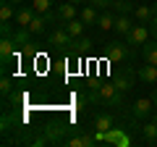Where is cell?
Instances as JSON below:
<instances>
[{
	"instance_id": "obj_21",
	"label": "cell",
	"mask_w": 157,
	"mask_h": 147,
	"mask_svg": "<svg viewBox=\"0 0 157 147\" xmlns=\"http://www.w3.org/2000/svg\"><path fill=\"white\" fill-rule=\"evenodd\" d=\"M97 26H100V29H113V26H115V16H113L110 11H100V21H97Z\"/></svg>"
},
{
	"instance_id": "obj_23",
	"label": "cell",
	"mask_w": 157,
	"mask_h": 147,
	"mask_svg": "<svg viewBox=\"0 0 157 147\" xmlns=\"http://www.w3.org/2000/svg\"><path fill=\"white\" fill-rule=\"evenodd\" d=\"M52 3H55V0H32V8L37 13H50L52 11Z\"/></svg>"
},
{
	"instance_id": "obj_2",
	"label": "cell",
	"mask_w": 157,
	"mask_h": 147,
	"mask_svg": "<svg viewBox=\"0 0 157 147\" xmlns=\"http://www.w3.org/2000/svg\"><path fill=\"white\" fill-rule=\"evenodd\" d=\"M149 24H134V29L128 32V37H126V45L128 47H141V45H147L149 42Z\"/></svg>"
},
{
	"instance_id": "obj_19",
	"label": "cell",
	"mask_w": 157,
	"mask_h": 147,
	"mask_svg": "<svg viewBox=\"0 0 157 147\" xmlns=\"http://www.w3.org/2000/svg\"><path fill=\"white\" fill-rule=\"evenodd\" d=\"M16 11H18V8H13V3L3 0V6H0V21H3V24H11L13 18H16Z\"/></svg>"
},
{
	"instance_id": "obj_22",
	"label": "cell",
	"mask_w": 157,
	"mask_h": 147,
	"mask_svg": "<svg viewBox=\"0 0 157 147\" xmlns=\"http://www.w3.org/2000/svg\"><path fill=\"white\" fill-rule=\"evenodd\" d=\"M94 137H86V134H78V137H73L71 142H68V145H73V147H92L94 145Z\"/></svg>"
},
{
	"instance_id": "obj_1",
	"label": "cell",
	"mask_w": 157,
	"mask_h": 147,
	"mask_svg": "<svg viewBox=\"0 0 157 147\" xmlns=\"http://www.w3.org/2000/svg\"><path fill=\"white\" fill-rule=\"evenodd\" d=\"M123 95L126 92L118 89L115 81H102V84L94 89V100H100L102 105H107V108H118L121 102H123Z\"/></svg>"
},
{
	"instance_id": "obj_28",
	"label": "cell",
	"mask_w": 157,
	"mask_h": 147,
	"mask_svg": "<svg viewBox=\"0 0 157 147\" xmlns=\"http://www.w3.org/2000/svg\"><path fill=\"white\" fill-rule=\"evenodd\" d=\"M152 102H155V108H157V87L152 89Z\"/></svg>"
},
{
	"instance_id": "obj_5",
	"label": "cell",
	"mask_w": 157,
	"mask_h": 147,
	"mask_svg": "<svg viewBox=\"0 0 157 147\" xmlns=\"http://www.w3.org/2000/svg\"><path fill=\"white\" fill-rule=\"evenodd\" d=\"M50 21H58L55 11H50V13H37V16H34V21L29 24V32L37 37V34H42V32L47 29V24H50Z\"/></svg>"
},
{
	"instance_id": "obj_26",
	"label": "cell",
	"mask_w": 157,
	"mask_h": 147,
	"mask_svg": "<svg viewBox=\"0 0 157 147\" xmlns=\"http://www.w3.org/2000/svg\"><path fill=\"white\" fill-rule=\"evenodd\" d=\"M11 89H13V81L8 79V76H3V81H0V92H3V95H11Z\"/></svg>"
},
{
	"instance_id": "obj_11",
	"label": "cell",
	"mask_w": 157,
	"mask_h": 147,
	"mask_svg": "<svg viewBox=\"0 0 157 147\" xmlns=\"http://www.w3.org/2000/svg\"><path fill=\"white\" fill-rule=\"evenodd\" d=\"M113 29H115L121 37H128V32L134 29V21L128 18V13H118V16H115V26H113Z\"/></svg>"
},
{
	"instance_id": "obj_18",
	"label": "cell",
	"mask_w": 157,
	"mask_h": 147,
	"mask_svg": "<svg viewBox=\"0 0 157 147\" xmlns=\"http://www.w3.org/2000/svg\"><path fill=\"white\" fill-rule=\"evenodd\" d=\"M113 126H115V118H113L110 113H100V116L94 118V129H97V131H110Z\"/></svg>"
},
{
	"instance_id": "obj_4",
	"label": "cell",
	"mask_w": 157,
	"mask_h": 147,
	"mask_svg": "<svg viewBox=\"0 0 157 147\" xmlns=\"http://www.w3.org/2000/svg\"><path fill=\"white\" fill-rule=\"evenodd\" d=\"M94 139H97V142H110V145H121V147L131 145V139H128V137H126L121 129H115V126H113L110 131H97Z\"/></svg>"
},
{
	"instance_id": "obj_10",
	"label": "cell",
	"mask_w": 157,
	"mask_h": 147,
	"mask_svg": "<svg viewBox=\"0 0 157 147\" xmlns=\"http://www.w3.org/2000/svg\"><path fill=\"white\" fill-rule=\"evenodd\" d=\"M13 55H16V40L13 37H3L0 40V58H3V63H8Z\"/></svg>"
},
{
	"instance_id": "obj_29",
	"label": "cell",
	"mask_w": 157,
	"mask_h": 147,
	"mask_svg": "<svg viewBox=\"0 0 157 147\" xmlns=\"http://www.w3.org/2000/svg\"><path fill=\"white\" fill-rule=\"evenodd\" d=\"M152 121H155V124H157V108H155V110H152Z\"/></svg>"
},
{
	"instance_id": "obj_6",
	"label": "cell",
	"mask_w": 157,
	"mask_h": 147,
	"mask_svg": "<svg viewBox=\"0 0 157 147\" xmlns=\"http://www.w3.org/2000/svg\"><path fill=\"white\" fill-rule=\"evenodd\" d=\"M73 37L68 34V29L63 26V29H55V32H50V37H47V45H52V47H68V45H73Z\"/></svg>"
},
{
	"instance_id": "obj_31",
	"label": "cell",
	"mask_w": 157,
	"mask_h": 147,
	"mask_svg": "<svg viewBox=\"0 0 157 147\" xmlns=\"http://www.w3.org/2000/svg\"><path fill=\"white\" fill-rule=\"evenodd\" d=\"M71 3H81V0H71Z\"/></svg>"
},
{
	"instance_id": "obj_15",
	"label": "cell",
	"mask_w": 157,
	"mask_h": 147,
	"mask_svg": "<svg viewBox=\"0 0 157 147\" xmlns=\"http://www.w3.org/2000/svg\"><path fill=\"white\" fill-rule=\"evenodd\" d=\"M141 58H144V63H155L157 66V40L141 45Z\"/></svg>"
},
{
	"instance_id": "obj_9",
	"label": "cell",
	"mask_w": 157,
	"mask_h": 147,
	"mask_svg": "<svg viewBox=\"0 0 157 147\" xmlns=\"http://www.w3.org/2000/svg\"><path fill=\"white\" fill-rule=\"evenodd\" d=\"M152 110H155L152 97H139V100L134 102V116H136V118H149Z\"/></svg>"
},
{
	"instance_id": "obj_7",
	"label": "cell",
	"mask_w": 157,
	"mask_h": 147,
	"mask_svg": "<svg viewBox=\"0 0 157 147\" xmlns=\"http://www.w3.org/2000/svg\"><path fill=\"white\" fill-rule=\"evenodd\" d=\"M55 16H58V21H60V24H66V21H71V18H76V16H78L76 3H71V0L60 3V6L55 8Z\"/></svg>"
},
{
	"instance_id": "obj_30",
	"label": "cell",
	"mask_w": 157,
	"mask_h": 147,
	"mask_svg": "<svg viewBox=\"0 0 157 147\" xmlns=\"http://www.w3.org/2000/svg\"><path fill=\"white\" fill-rule=\"evenodd\" d=\"M152 13H155V16H157V3H155V6H152Z\"/></svg>"
},
{
	"instance_id": "obj_12",
	"label": "cell",
	"mask_w": 157,
	"mask_h": 147,
	"mask_svg": "<svg viewBox=\"0 0 157 147\" xmlns=\"http://www.w3.org/2000/svg\"><path fill=\"white\" fill-rule=\"evenodd\" d=\"M136 76H139L144 84H157V66L155 63H147V66H141L139 71H136Z\"/></svg>"
},
{
	"instance_id": "obj_3",
	"label": "cell",
	"mask_w": 157,
	"mask_h": 147,
	"mask_svg": "<svg viewBox=\"0 0 157 147\" xmlns=\"http://www.w3.org/2000/svg\"><path fill=\"white\" fill-rule=\"evenodd\" d=\"M131 50L126 45H121V42H107L105 45V58L110 63H121V61H128Z\"/></svg>"
},
{
	"instance_id": "obj_20",
	"label": "cell",
	"mask_w": 157,
	"mask_h": 147,
	"mask_svg": "<svg viewBox=\"0 0 157 147\" xmlns=\"http://www.w3.org/2000/svg\"><path fill=\"white\" fill-rule=\"evenodd\" d=\"M141 137H144V142H149V145L157 142V124L155 121H147V124L141 126Z\"/></svg>"
},
{
	"instance_id": "obj_8",
	"label": "cell",
	"mask_w": 157,
	"mask_h": 147,
	"mask_svg": "<svg viewBox=\"0 0 157 147\" xmlns=\"http://www.w3.org/2000/svg\"><path fill=\"white\" fill-rule=\"evenodd\" d=\"M34 16H37V11H34L32 6H24V8L16 11V18H13V21H16L18 29H29V24L34 21Z\"/></svg>"
},
{
	"instance_id": "obj_24",
	"label": "cell",
	"mask_w": 157,
	"mask_h": 147,
	"mask_svg": "<svg viewBox=\"0 0 157 147\" xmlns=\"http://www.w3.org/2000/svg\"><path fill=\"white\" fill-rule=\"evenodd\" d=\"M113 8H115L118 13H134V3H128V0H115Z\"/></svg>"
},
{
	"instance_id": "obj_25",
	"label": "cell",
	"mask_w": 157,
	"mask_h": 147,
	"mask_svg": "<svg viewBox=\"0 0 157 147\" xmlns=\"http://www.w3.org/2000/svg\"><path fill=\"white\" fill-rule=\"evenodd\" d=\"M86 3H89V6H94L97 11H107V8H113V3H115V0H86Z\"/></svg>"
},
{
	"instance_id": "obj_17",
	"label": "cell",
	"mask_w": 157,
	"mask_h": 147,
	"mask_svg": "<svg viewBox=\"0 0 157 147\" xmlns=\"http://www.w3.org/2000/svg\"><path fill=\"white\" fill-rule=\"evenodd\" d=\"M134 16H136V21H141V24H149L152 18H155V13H152V8H149V6L139 3V6H134Z\"/></svg>"
},
{
	"instance_id": "obj_27",
	"label": "cell",
	"mask_w": 157,
	"mask_h": 147,
	"mask_svg": "<svg viewBox=\"0 0 157 147\" xmlns=\"http://www.w3.org/2000/svg\"><path fill=\"white\" fill-rule=\"evenodd\" d=\"M149 32H152V37L157 40V16L152 18V21H149Z\"/></svg>"
},
{
	"instance_id": "obj_13",
	"label": "cell",
	"mask_w": 157,
	"mask_h": 147,
	"mask_svg": "<svg viewBox=\"0 0 157 147\" xmlns=\"http://www.w3.org/2000/svg\"><path fill=\"white\" fill-rule=\"evenodd\" d=\"M63 26L68 29V34H71L73 40H81V37H84V29H86V24H84L81 18L76 16V18H71V21H66Z\"/></svg>"
},
{
	"instance_id": "obj_14",
	"label": "cell",
	"mask_w": 157,
	"mask_h": 147,
	"mask_svg": "<svg viewBox=\"0 0 157 147\" xmlns=\"http://www.w3.org/2000/svg\"><path fill=\"white\" fill-rule=\"evenodd\" d=\"M134 79H139V76L131 74V71H123V74H118L115 84H118V89H121V92H128L131 87H134Z\"/></svg>"
},
{
	"instance_id": "obj_16",
	"label": "cell",
	"mask_w": 157,
	"mask_h": 147,
	"mask_svg": "<svg viewBox=\"0 0 157 147\" xmlns=\"http://www.w3.org/2000/svg\"><path fill=\"white\" fill-rule=\"evenodd\" d=\"M78 18H81V21H84L86 26H92V24H97V21H100V13H97V8H94V6H89V3H86V8H81Z\"/></svg>"
}]
</instances>
